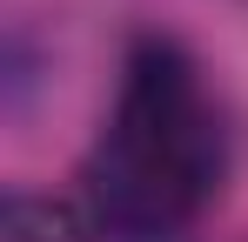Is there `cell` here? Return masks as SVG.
Here are the masks:
<instances>
[{"mask_svg":"<svg viewBox=\"0 0 248 242\" xmlns=\"http://www.w3.org/2000/svg\"><path fill=\"white\" fill-rule=\"evenodd\" d=\"M94 236L101 229L81 208L47 195H7V208H0V242H94Z\"/></svg>","mask_w":248,"mask_h":242,"instance_id":"cell-2","label":"cell"},{"mask_svg":"<svg viewBox=\"0 0 248 242\" xmlns=\"http://www.w3.org/2000/svg\"><path fill=\"white\" fill-rule=\"evenodd\" d=\"M221 175L228 121L202 61L168 34H141L87 155V222L108 242H181L221 195Z\"/></svg>","mask_w":248,"mask_h":242,"instance_id":"cell-1","label":"cell"}]
</instances>
